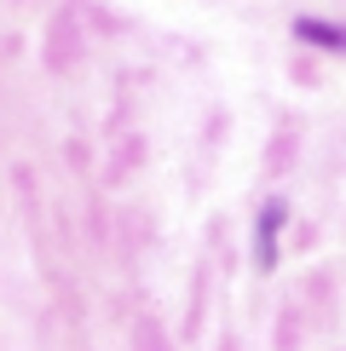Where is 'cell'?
<instances>
[{"instance_id":"6da1fadb","label":"cell","mask_w":346,"mask_h":351,"mask_svg":"<svg viewBox=\"0 0 346 351\" xmlns=\"http://www.w3.org/2000/svg\"><path fill=\"white\" fill-rule=\"evenodd\" d=\"M283 219H288V202H283V196H266V202H260V219H254V265H260V271L277 265V230H283Z\"/></svg>"},{"instance_id":"7a4b0ae2","label":"cell","mask_w":346,"mask_h":351,"mask_svg":"<svg viewBox=\"0 0 346 351\" xmlns=\"http://www.w3.org/2000/svg\"><path fill=\"white\" fill-rule=\"evenodd\" d=\"M295 35H300V40H312V47L346 52V29H341V23H323V18H295Z\"/></svg>"}]
</instances>
